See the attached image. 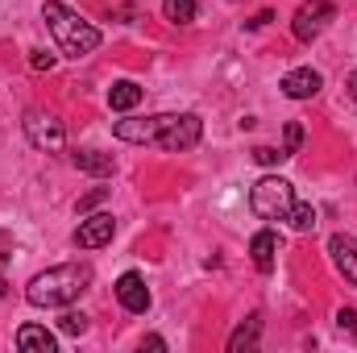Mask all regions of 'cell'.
<instances>
[{
  "instance_id": "obj_1",
  "label": "cell",
  "mask_w": 357,
  "mask_h": 353,
  "mask_svg": "<svg viewBox=\"0 0 357 353\" xmlns=\"http://www.w3.org/2000/svg\"><path fill=\"white\" fill-rule=\"evenodd\" d=\"M88 283H91L88 266H79V262L50 266V270H42V274L29 278L25 299H29L33 308H67V303H75V299L88 291Z\"/></svg>"
},
{
  "instance_id": "obj_2",
  "label": "cell",
  "mask_w": 357,
  "mask_h": 353,
  "mask_svg": "<svg viewBox=\"0 0 357 353\" xmlns=\"http://www.w3.org/2000/svg\"><path fill=\"white\" fill-rule=\"evenodd\" d=\"M42 21L50 25L59 50H63L67 59H84V54H91V50L100 46V29L88 25L75 8H67V4H59V0H46V4H42Z\"/></svg>"
},
{
  "instance_id": "obj_3",
  "label": "cell",
  "mask_w": 357,
  "mask_h": 353,
  "mask_svg": "<svg viewBox=\"0 0 357 353\" xmlns=\"http://www.w3.org/2000/svg\"><path fill=\"white\" fill-rule=\"evenodd\" d=\"M291 204H295V187L278 175L258 179L254 191H250V208H254L262 220H287V216H291Z\"/></svg>"
},
{
  "instance_id": "obj_4",
  "label": "cell",
  "mask_w": 357,
  "mask_h": 353,
  "mask_svg": "<svg viewBox=\"0 0 357 353\" xmlns=\"http://www.w3.org/2000/svg\"><path fill=\"white\" fill-rule=\"evenodd\" d=\"M21 129H25L29 146L42 150V154H59V150L67 146V129H63V121H59L54 112H46V108H29L25 121H21Z\"/></svg>"
},
{
  "instance_id": "obj_5",
  "label": "cell",
  "mask_w": 357,
  "mask_h": 353,
  "mask_svg": "<svg viewBox=\"0 0 357 353\" xmlns=\"http://www.w3.org/2000/svg\"><path fill=\"white\" fill-rule=\"evenodd\" d=\"M199 137H204V121L195 112H167V125H162V133H158L154 146L167 150V154H178V150L199 146Z\"/></svg>"
},
{
  "instance_id": "obj_6",
  "label": "cell",
  "mask_w": 357,
  "mask_h": 353,
  "mask_svg": "<svg viewBox=\"0 0 357 353\" xmlns=\"http://www.w3.org/2000/svg\"><path fill=\"white\" fill-rule=\"evenodd\" d=\"M333 17H337L333 0H307V4H299V13H295V21H291L295 42H316Z\"/></svg>"
},
{
  "instance_id": "obj_7",
  "label": "cell",
  "mask_w": 357,
  "mask_h": 353,
  "mask_svg": "<svg viewBox=\"0 0 357 353\" xmlns=\"http://www.w3.org/2000/svg\"><path fill=\"white\" fill-rule=\"evenodd\" d=\"M112 233H116V220H112L108 212H96V216H84V220H79L75 246H79V250H100V246L112 241Z\"/></svg>"
},
{
  "instance_id": "obj_8",
  "label": "cell",
  "mask_w": 357,
  "mask_h": 353,
  "mask_svg": "<svg viewBox=\"0 0 357 353\" xmlns=\"http://www.w3.org/2000/svg\"><path fill=\"white\" fill-rule=\"evenodd\" d=\"M116 299H121V308L125 312H133V316H142L146 308H150V291H146V278L142 274H121L116 278Z\"/></svg>"
},
{
  "instance_id": "obj_9",
  "label": "cell",
  "mask_w": 357,
  "mask_h": 353,
  "mask_svg": "<svg viewBox=\"0 0 357 353\" xmlns=\"http://www.w3.org/2000/svg\"><path fill=\"white\" fill-rule=\"evenodd\" d=\"M328 254H333V266H337L349 283H357V237L333 233V237H328Z\"/></svg>"
},
{
  "instance_id": "obj_10",
  "label": "cell",
  "mask_w": 357,
  "mask_h": 353,
  "mask_svg": "<svg viewBox=\"0 0 357 353\" xmlns=\"http://www.w3.org/2000/svg\"><path fill=\"white\" fill-rule=\"evenodd\" d=\"M320 88H324V80H320V71H312V67H295V71L282 75V91H287L291 100H312Z\"/></svg>"
},
{
  "instance_id": "obj_11",
  "label": "cell",
  "mask_w": 357,
  "mask_h": 353,
  "mask_svg": "<svg viewBox=\"0 0 357 353\" xmlns=\"http://www.w3.org/2000/svg\"><path fill=\"white\" fill-rule=\"evenodd\" d=\"M17 350L21 353H54L59 341H54V333H46L42 324H21V329H17Z\"/></svg>"
},
{
  "instance_id": "obj_12",
  "label": "cell",
  "mask_w": 357,
  "mask_h": 353,
  "mask_svg": "<svg viewBox=\"0 0 357 353\" xmlns=\"http://www.w3.org/2000/svg\"><path fill=\"white\" fill-rule=\"evenodd\" d=\"M71 167L84 171V175H96V179H108L116 171L112 154H104V150H75V154H71Z\"/></svg>"
},
{
  "instance_id": "obj_13",
  "label": "cell",
  "mask_w": 357,
  "mask_h": 353,
  "mask_svg": "<svg viewBox=\"0 0 357 353\" xmlns=\"http://www.w3.org/2000/svg\"><path fill=\"white\" fill-rule=\"evenodd\" d=\"M250 254H254V266H258L262 274H270V270H274V254H278V237H274L270 229L254 233V241H250Z\"/></svg>"
},
{
  "instance_id": "obj_14",
  "label": "cell",
  "mask_w": 357,
  "mask_h": 353,
  "mask_svg": "<svg viewBox=\"0 0 357 353\" xmlns=\"http://www.w3.org/2000/svg\"><path fill=\"white\" fill-rule=\"evenodd\" d=\"M258 337H262V320L250 316L245 324L233 329V337H229V353H254L258 350Z\"/></svg>"
},
{
  "instance_id": "obj_15",
  "label": "cell",
  "mask_w": 357,
  "mask_h": 353,
  "mask_svg": "<svg viewBox=\"0 0 357 353\" xmlns=\"http://www.w3.org/2000/svg\"><path fill=\"white\" fill-rule=\"evenodd\" d=\"M137 104H142V88H137L133 80H121V84L108 88V108H112V112H133Z\"/></svg>"
},
{
  "instance_id": "obj_16",
  "label": "cell",
  "mask_w": 357,
  "mask_h": 353,
  "mask_svg": "<svg viewBox=\"0 0 357 353\" xmlns=\"http://www.w3.org/2000/svg\"><path fill=\"white\" fill-rule=\"evenodd\" d=\"M162 13H167V21H175V25H191L195 13H199V4H195V0H162Z\"/></svg>"
},
{
  "instance_id": "obj_17",
  "label": "cell",
  "mask_w": 357,
  "mask_h": 353,
  "mask_svg": "<svg viewBox=\"0 0 357 353\" xmlns=\"http://www.w3.org/2000/svg\"><path fill=\"white\" fill-rule=\"evenodd\" d=\"M287 220H291V229H295V233H312V229H316V208H312V204H299V200H295V204H291V216H287Z\"/></svg>"
},
{
  "instance_id": "obj_18",
  "label": "cell",
  "mask_w": 357,
  "mask_h": 353,
  "mask_svg": "<svg viewBox=\"0 0 357 353\" xmlns=\"http://www.w3.org/2000/svg\"><path fill=\"white\" fill-rule=\"evenodd\" d=\"M59 329L71 333V337H84V333H88V316H84V312H63V316H59Z\"/></svg>"
},
{
  "instance_id": "obj_19",
  "label": "cell",
  "mask_w": 357,
  "mask_h": 353,
  "mask_svg": "<svg viewBox=\"0 0 357 353\" xmlns=\"http://www.w3.org/2000/svg\"><path fill=\"white\" fill-rule=\"evenodd\" d=\"M299 146H303V125H299V121H291V125L282 129V150H287V158H291V154H299Z\"/></svg>"
},
{
  "instance_id": "obj_20",
  "label": "cell",
  "mask_w": 357,
  "mask_h": 353,
  "mask_svg": "<svg viewBox=\"0 0 357 353\" xmlns=\"http://www.w3.org/2000/svg\"><path fill=\"white\" fill-rule=\"evenodd\" d=\"M254 163H258V167H278V163H287V150H270V146H258V150H254Z\"/></svg>"
},
{
  "instance_id": "obj_21",
  "label": "cell",
  "mask_w": 357,
  "mask_h": 353,
  "mask_svg": "<svg viewBox=\"0 0 357 353\" xmlns=\"http://www.w3.org/2000/svg\"><path fill=\"white\" fill-rule=\"evenodd\" d=\"M337 329H341V333H354L357 329V312L354 308H341V312H337Z\"/></svg>"
},
{
  "instance_id": "obj_22",
  "label": "cell",
  "mask_w": 357,
  "mask_h": 353,
  "mask_svg": "<svg viewBox=\"0 0 357 353\" xmlns=\"http://www.w3.org/2000/svg\"><path fill=\"white\" fill-rule=\"evenodd\" d=\"M104 195H108V187H96V191H88V195L79 200V216H84V212H91V208H96V204H100Z\"/></svg>"
},
{
  "instance_id": "obj_23",
  "label": "cell",
  "mask_w": 357,
  "mask_h": 353,
  "mask_svg": "<svg viewBox=\"0 0 357 353\" xmlns=\"http://www.w3.org/2000/svg\"><path fill=\"white\" fill-rule=\"evenodd\" d=\"M29 67H33V71H50V67H54V54H46V50H33V54H29Z\"/></svg>"
},
{
  "instance_id": "obj_24",
  "label": "cell",
  "mask_w": 357,
  "mask_h": 353,
  "mask_svg": "<svg viewBox=\"0 0 357 353\" xmlns=\"http://www.w3.org/2000/svg\"><path fill=\"white\" fill-rule=\"evenodd\" d=\"M142 350H167V341H162V337H146Z\"/></svg>"
},
{
  "instance_id": "obj_25",
  "label": "cell",
  "mask_w": 357,
  "mask_h": 353,
  "mask_svg": "<svg viewBox=\"0 0 357 353\" xmlns=\"http://www.w3.org/2000/svg\"><path fill=\"white\" fill-rule=\"evenodd\" d=\"M266 21H274V13H270V8H262V13H258V17H254V21H250V25H254V29H258V25H266Z\"/></svg>"
},
{
  "instance_id": "obj_26",
  "label": "cell",
  "mask_w": 357,
  "mask_h": 353,
  "mask_svg": "<svg viewBox=\"0 0 357 353\" xmlns=\"http://www.w3.org/2000/svg\"><path fill=\"white\" fill-rule=\"evenodd\" d=\"M349 96H354V104H357V71L349 75Z\"/></svg>"
},
{
  "instance_id": "obj_27",
  "label": "cell",
  "mask_w": 357,
  "mask_h": 353,
  "mask_svg": "<svg viewBox=\"0 0 357 353\" xmlns=\"http://www.w3.org/2000/svg\"><path fill=\"white\" fill-rule=\"evenodd\" d=\"M0 299H4V278H0Z\"/></svg>"
}]
</instances>
